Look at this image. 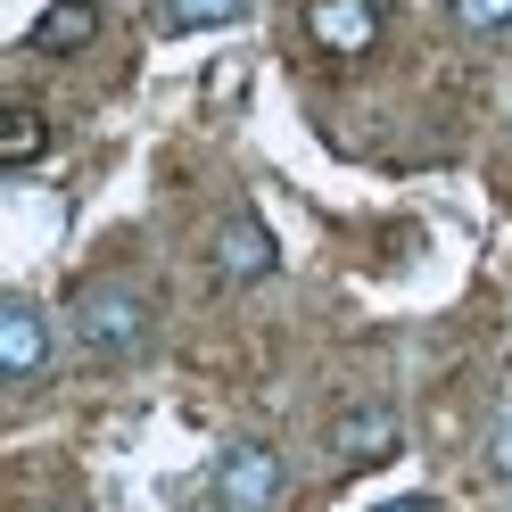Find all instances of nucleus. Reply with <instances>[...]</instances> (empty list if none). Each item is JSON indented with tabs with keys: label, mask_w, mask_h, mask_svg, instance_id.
Masks as SVG:
<instances>
[{
	"label": "nucleus",
	"mask_w": 512,
	"mask_h": 512,
	"mask_svg": "<svg viewBox=\"0 0 512 512\" xmlns=\"http://www.w3.org/2000/svg\"><path fill=\"white\" fill-rule=\"evenodd\" d=\"M75 339L100 364H133L149 347V298L133 290V281H83L75 290Z\"/></svg>",
	"instance_id": "f257e3e1"
},
{
	"label": "nucleus",
	"mask_w": 512,
	"mask_h": 512,
	"mask_svg": "<svg viewBox=\"0 0 512 512\" xmlns=\"http://www.w3.org/2000/svg\"><path fill=\"white\" fill-rule=\"evenodd\" d=\"M207 265H215V281H232V290L273 281L281 248H273V232H265V215H256V207H232V215L215 223V240H207Z\"/></svg>",
	"instance_id": "f03ea898"
},
{
	"label": "nucleus",
	"mask_w": 512,
	"mask_h": 512,
	"mask_svg": "<svg viewBox=\"0 0 512 512\" xmlns=\"http://www.w3.org/2000/svg\"><path fill=\"white\" fill-rule=\"evenodd\" d=\"M281 455L273 446H256V438H240V446H223V463H215V504L223 512H273L281 504Z\"/></svg>",
	"instance_id": "7ed1b4c3"
},
{
	"label": "nucleus",
	"mask_w": 512,
	"mask_h": 512,
	"mask_svg": "<svg viewBox=\"0 0 512 512\" xmlns=\"http://www.w3.org/2000/svg\"><path fill=\"white\" fill-rule=\"evenodd\" d=\"M397 438H405L397 405H347L339 422H331V455L364 471V463H389V455H397Z\"/></svg>",
	"instance_id": "20e7f679"
},
{
	"label": "nucleus",
	"mask_w": 512,
	"mask_h": 512,
	"mask_svg": "<svg viewBox=\"0 0 512 512\" xmlns=\"http://www.w3.org/2000/svg\"><path fill=\"white\" fill-rule=\"evenodd\" d=\"M50 364V323L34 298H0V372L9 380H34Z\"/></svg>",
	"instance_id": "39448f33"
},
{
	"label": "nucleus",
	"mask_w": 512,
	"mask_h": 512,
	"mask_svg": "<svg viewBox=\"0 0 512 512\" xmlns=\"http://www.w3.org/2000/svg\"><path fill=\"white\" fill-rule=\"evenodd\" d=\"M306 25H314V42H323L331 58H364L380 42V9L372 0H306Z\"/></svg>",
	"instance_id": "423d86ee"
},
{
	"label": "nucleus",
	"mask_w": 512,
	"mask_h": 512,
	"mask_svg": "<svg viewBox=\"0 0 512 512\" xmlns=\"http://www.w3.org/2000/svg\"><path fill=\"white\" fill-rule=\"evenodd\" d=\"M91 42H100V9H91V0H50V9L34 17V34H25L34 58H75Z\"/></svg>",
	"instance_id": "0eeeda50"
},
{
	"label": "nucleus",
	"mask_w": 512,
	"mask_h": 512,
	"mask_svg": "<svg viewBox=\"0 0 512 512\" xmlns=\"http://www.w3.org/2000/svg\"><path fill=\"white\" fill-rule=\"evenodd\" d=\"M42 149H50V116L42 108H9V116H0V166H9V174H25Z\"/></svg>",
	"instance_id": "6e6552de"
},
{
	"label": "nucleus",
	"mask_w": 512,
	"mask_h": 512,
	"mask_svg": "<svg viewBox=\"0 0 512 512\" xmlns=\"http://www.w3.org/2000/svg\"><path fill=\"white\" fill-rule=\"evenodd\" d=\"M248 0H166V25L174 34H215V25H240Z\"/></svg>",
	"instance_id": "1a4fd4ad"
},
{
	"label": "nucleus",
	"mask_w": 512,
	"mask_h": 512,
	"mask_svg": "<svg viewBox=\"0 0 512 512\" xmlns=\"http://www.w3.org/2000/svg\"><path fill=\"white\" fill-rule=\"evenodd\" d=\"M455 25H463V34H504L512 0H455Z\"/></svg>",
	"instance_id": "9d476101"
},
{
	"label": "nucleus",
	"mask_w": 512,
	"mask_h": 512,
	"mask_svg": "<svg viewBox=\"0 0 512 512\" xmlns=\"http://www.w3.org/2000/svg\"><path fill=\"white\" fill-rule=\"evenodd\" d=\"M479 455H488V471H496V479H512V405H496L488 446H479Z\"/></svg>",
	"instance_id": "9b49d317"
},
{
	"label": "nucleus",
	"mask_w": 512,
	"mask_h": 512,
	"mask_svg": "<svg viewBox=\"0 0 512 512\" xmlns=\"http://www.w3.org/2000/svg\"><path fill=\"white\" fill-rule=\"evenodd\" d=\"M372 512H446L438 496H389V504H372Z\"/></svg>",
	"instance_id": "f8f14e48"
}]
</instances>
